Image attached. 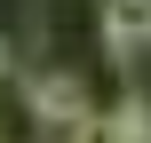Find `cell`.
Segmentation results:
<instances>
[{
    "instance_id": "cell-1",
    "label": "cell",
    "mask_w": 151,
    "mask_h": 143,
    "mask_svg": "<svg viewBox=\"0 0 151 143\" xmlns=\"http://www.w3.org/2000/svg\"><path fill=\"white\" fill-rule=\"evenodd\" d=\"M32 111H40L48 127H72V119L96 111V103H88V88H80L72 72H40V80H32Z\"/></svg>"
},
{
    "instance_id": "cell-2",
    "label": "cell",
    "mask_w": 151,
    "mask_h": 143,
    "mask_svg": "<svg viewBox=\"0 0 151 143\" xmlns=\"http://www.w3.org/2000/svg\"><path fill=\"white\" fill-rule=\"evenodd\" d=\"M104 48L111 56H143L151 48V0H104Z\"/></svg>"
},
{
    "instance_id": "cell-3",
    "label": "cell",
    "mask_w": 151,
    "mask_h": 143,
    "mask_svg": "<svg viewBox=\"0 0 151 143\" xmlns=\"http://www.w3.org/2000/svg\"><path fill=\"white\" fill-rule=\"evenodd\" d=\"M0 80H8V48H0Z\"/></svg>"
}]
</instances>
